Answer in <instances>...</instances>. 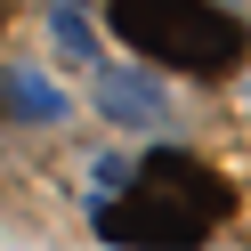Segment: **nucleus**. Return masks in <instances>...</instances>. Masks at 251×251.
Instances as JSON below:
<instances>
[{
    "label": "nucleus",
    "mask_w": 251,
    "mask_h": 251,
    "mask_svg": "<svg viewBox=\"0 0 251 251\" xmlns=\"http://www.w3.org/2000/svg\"><path fill=\"white\" fill-rule=\"evenodd\" d=\"M105 17L130 49H146L154 65H178V73H227L251 49V33L235 17H219L211 0H114Z\"/></svg>",
    "instance_id": "f257e3e1"
},
{
    "label": "nucleus",
    "mask_w": 251,
    "mask_h": 251,
    "mask_svg": "<svg viewBox=\"0 0 251 251\" xmlns=\"http://www.w3.org/2000/svg\"><path fill=\"white\" fill-rule=\"evenodd\" d=\"M146 186L178 195L186 211H202V219H219V211H227V186H219L202 162H186V154H154V162H146Z\"/></svg>",
    "instance_id": "7ed1b4c3"
},
{
    "label": "nucleus",
    "mask_w": 251,
    "mask_h": 251,
    "mask_svg": "<svg viewBox=\"0 0 251 251\" xmlns=\"http://www.w3.org/2000/svg\"><path fill=\"white\" fill-rule=\"evenodd\" d=\"M202 227H211L202 211H186L178 195H162V186H146V178H138L130 202L105 211V235H114V243H138V235H154V243H195Z\"/></svg>",
    "instance_id": "f03ea898"
}]
</instances>
